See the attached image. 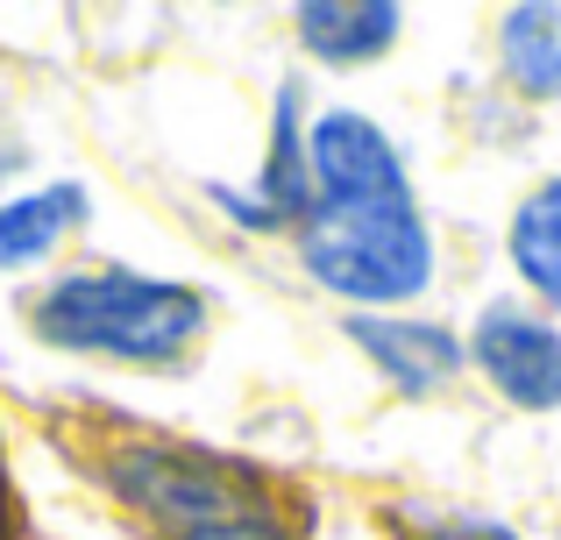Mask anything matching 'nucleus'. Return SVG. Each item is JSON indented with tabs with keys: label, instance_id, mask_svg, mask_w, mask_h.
<instances>
[{
	"label": "nucleus",
	"instance_id": "423d86ee",
	"mask_svg": "<svg viewBox=\"0 0 561 540\" xmlns=\"http://www.w3.org/2000/svg\"><path fill=\"white\" fill-rule=\"evenodd\" d=\"M299 36H306V50L328 57V65H370V57L391 50L398 8H383V0H306Z\"/></svg>",
	"mask_w": 561,
	"mask_h": 540
},
{
	"label": "nucleus",
	"instance_id": "0eeeda50",
	"mask_svg": "<svg viewBox=\"0 0 561 540\" xmlns=\"http://www.w3.org/2000/svg\"><path fill=\"white\" fill-rule=\"evenodd\" d=\"M79 221H85V185H43V193L0 199V271L43 264Z\"/></svg>",
	"mask_w": 561,
	"mask_h": 540
},
{
	"label": "nucleus",
	"instance_id": "9d476101",
	"mask_svg": "<svg viewBox=\"0 0 561 540\" xmlns=\"http://www.w3.org/2000/svg\"><path fill=\"white\" fill-rule=\"evenodd\" d=\"M455 540H512V533H497V527H469V533H455Z\"/></svg>",
	"mask_w": 561,
	"mask_h": 540
},
{
	"label": "nucleus",
	"instance_id": "f257e3e1",
	"mask_svg": "<svg viewBox=\"0 0 561 540\" xmlns=\"http://www.w3.org/2000/svg\"><path fill=\"white\" fill-rule=\"evenodd\" d=\"M306 214L299 256L313 285L342 291L356 306H398L434 277V235L420 221L412 179L398 164V142L370 114H320L306 128Z\"/></svg>",
	"mask_w": 561,
	"mask_h": 540
},
{
	"label": "nucleus",
	"instance_id": "f03ea898",
	"mask_svg": "<svg viewBox=\"0 0 561 540\" xmlns=\"http://www.w3.org/2000/svg\"><path fill=\"white\" fill-rule=\"evenodd\" d=\"M36 334L79 356L114 363H179L206 334V299L179 277L142 271H71L36 299Z\"/></svg>",
	"mask_w": 561,
	"mask_h": 540
},
{
	"label": "nucleus",
	"instance_id": "39448f33",
	"mask_svg": "<svg viewBox=\"0 0 561 540\" xmlns=\"http://www.w3.org/2000/svg\"><path fill=\"white\" fill-rule=\"evenodd\" d=\"M348 342H356V348L377 363L383 377H391L398 391H412V399L440 391L455 370H462V342H455L448 328H434V320H383V313H348Z\"/></svg>",
	"mask_w": 561,
	"mask_h": 540
},
{
	"label": "nucleus",
	"instance_id": "1a4fd4ad",
	"mask_svg": "<svg viewBox=\"0 0 561 540\" xmlns=\"http://www.w3.org/2000/svg\"><path fill=\"white\" fill-rule=\"evenodd\" d=\"M505 250H512V271L526 277V291L548 299L554 313H561V179L534 185V193L519 199Z\"/></svg>",
	"mask_w": 561,
	"mask_h": 540
},
{
	"label": "nucleus",
	"instance_id": "7ed1b4c3",
	"mask_svg": "<svg viewBox=\"0 0 561 540\" xmlns=\"http://www.w3.org/2000/svg\"><path fill=\"white\" fill-rule=\"evenodd\" d=\"M114 491L142 505L164 540H291L256 491L185 448H128L114 462Z\"/></svg>",
	"mask_w": 561,
	"mask_h": 540
},
{
	"label": "nucleus",
	"instance_id": "20e7f679",
	"mask_svg": "<svg viewBox=\"0 0 561 540\" xmlns=\"http://www.w3.org/2000/svg\"><path fill=\"white\" fill-rule=\"evenodd\" d=\"M462 356H477V370L526 413H561V328L526 306H483L477 334Z\"/></svg>",
	"mask_w": 561,
	"mask_h": 540
},
{
	"label": "nucleus",
	"instance_id": "6e6552de",
	"mask_svg": "<svg viewBox=\"0 0 561 540\" xmlns=\"http://www.w3.org/2000/svg\"><path fill=\"white\" fill-rule=\"evenodd\" d=\"M497 57L512 85L534 100H561V0H526L497 22Z\"/></svg>",
	"mask_w": 561,
	"mask_h": 540
}]
</instances>
